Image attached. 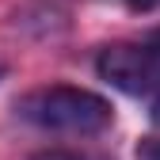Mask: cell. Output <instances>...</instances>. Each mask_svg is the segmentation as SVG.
Masks as SVG:
<instances>
[{"label":"cell","mask_w":160,"mask_h":160,"mask_svg":"<svg viewBox=\"0 0 160 160\" xmlns=\"http://www.w3.org/2000/svg\"><path fill=\"white\" fill-rule=\"evenodd\" d=\"M15 114L46 133H69V137H95L114 122L111 99L76 84L34 88L15 103Z\"/></svg>","instance_id":"obj_1"},{"label":"cell","mask_w":160,"mask_h":160,"mask_svg":"<svg viewBox=\"0 0 160 160\" xmlns=\"http://www.w3.org/2000/svg\"><path fill=\"white\" fill-rule=\"evenodd\" d=\"M95 72L126 95H160V34L149 42H114L95 57Z\"/></svg>","instance_id":"obj_2"},{"label":"cell","mask_w":160,"mask_h":160,"mask_svg":"<svg viewBox=\"0 0 160 160\" xmlns=\"http://www.w3.org/2000/svg\"><path fill=\"white\" fill-rule=\"evenodd\" d=\"M31 160H95L88 152H72V149H46V152H34Z\"/></svg>","instance_id":"obj_3"},{"label":"cell","mask_w":160,"mask_h":160,"mask_svg":"<svg viewBox=\"0 0 160 160\" xmlns=\"http://www.w3.org/2000/svg\"><path fill=\"white\" fill-rule=\"evenodd\" d=\"M137 160H160V137H145L137 145Z\"/></svg>","instance_id":"obj_4"},{"label":"cell","mask_w":160,"mask_h":160,"mask_svg":"<svg viewBox=\"0 0 160 160\" xmlns=\"http://www.w3.org/2000/svg\"><path fill=\"white\" fill-rule=\"evenodd\" d=\"M122 4L130 12H152V8H160V0H122Z\"/></svg>","instance_id":"obj_5"},{"label":"cell","mask_w":160,"mask_h":160,"mask_svg":"<svg viewBox=\"0 0 160 160\" xmlns=\"http://www.w3.org/2000/svg\"><path fill=\"white\" fill-rule=\"evenodd\" d=\"M152 122L160 126V95H152Z\"/></svg>","instance_id":"obj_6"},{"label":"cell","mask_w":160,"mask_h":160,"mask_svg":"<svg viewBox=\"0 0 160 160\" xmlns=\"http://www.w3.org/2000/svg\"><path fill=\"white\" fill-rule=\"evenodd\" d=\"M0 80H4V65H0Z\"/></svg>","instance_id":"obj_7"}]
</instances>
